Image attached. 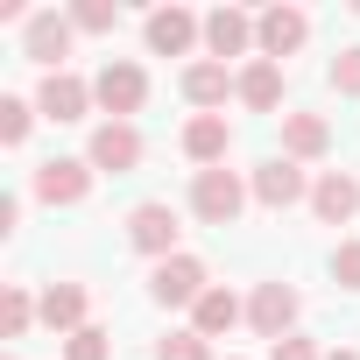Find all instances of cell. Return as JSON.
<instances>
[{"label": "cell", "mask_w": 360, "mask_h": 360, "mask_svg": "<svg viewBox=\"0 0 360 360\" xmlns=\"http://www.w3.org/2000/svg\"><path fill=\"white\" fill-rule=\"evenodd\" d=\"M332 92H346V99H360V43L332 57Z\"/></svg>", "instance_id": "cb8c5ba5"}, {"label": "cell", "mask_w": 360, "mask_h": 360, "mask_svg": "<svg viewBox=\"0 0 360 360\" xmlns=\"http://www.w3.org/2000/svg\"><path fill=\"white\" fill-rule=\"evenodd\" d=\"M240 99H248L255 113H276V106H283V64L255 57V64L240 71Z\"/></svg>", "instance_id": "ac0fdd59"}, {"label": "cell", "mask_w": 360, "mask_h": 360, "mask_svg": "<svg viewBox=\"0 0 360 360\" xmlns=\"http://www.w3.org/2000/svg\"><path fill=\"white\" fill-rule=\"evenodd\" d=\"M226 148H233V127H226V113H198V120L184 127V155H191V162H205V169H226Z\"/></svg>", "instance_id": "7c38bea8"}, {"label": "cell", "mask_w": 360, "mask_h": 360, "mask_svg": "<svg viewBox=\"0 0 360 360\" xmlns=\"http://www.w3.org/2000/svg\"><path fill=\"white\" fill-rule=\"evenodd\" d=\"M283 148H290V162H311L332 148V127L318 113H283Z\"/></svg>", "instance_id": "9a60e30c"}, {"label": "cell", "mask_w": 360, "mask_h": 360, "mask_svg": "<svg viewBox=\"0 0 360 360\" xmlns=\"http://www.w3.org/2000/svg\"><path fill=\"white\" fill-rule=\"evenodd\" d=\"M22 134H29V99H0V141L15 148Z\"/></svg>", "instance_id": "d4e9b609"}, {"label": "cell", "mask_w": 360, "mask_h": 360, "mask_svg": "<svg viewBox=\"0 0 360 360\" xmlns=\"http://www.w3.org/2000/svg\"><path fill=\"white\" fill-rule=\"evenodd\" d=\"M248 43H255V15H240V8H212L205 15V50L212 57H248Z\"/></svg>", "instance_id": "4fadbf2b"}, {"label": "cell", "mask_w": 360, "mask_h": 360, "mask_svg": "<svg viewBox=\"0 0 360 360\" xmlns=\"http://www.w3.org/2000/svg\"><path fill=\"white\" fill-rule=\"evenodd\" d=\"M304 36H311V15H304V8H269V15H255V43H262L269 64H283Z\"/></svg>", "instance_id": "277c9868"}, {"label": "cell", "mask_w": 360, "mask_h": 360, "mask_svg": "<svg viewBox=\"0 0 360 360\" xmlns=\"http://www.w3.org/2000/svg\"><path fill=\"white\" fill-rule=\"evenodd\" d=\"M226 92H240V78H226V64H191L184 71V99L191 106H226Z\"/></svg>", "instance_id": "ffe728a7"}, {"label": "cell", "mask_w": 360, "mask_h": 360, "mask_svg": "<svg viewBox=\"0 0 360 360\" xmlns=\"http://www.w3.org/2000/svg\"><path fill=\"white\" fill-rule=\"evenodd\" d=\"M127 240H134L141 255L169 262V255H176V212H169V205H155V198H148V205H134V212H127Z\"/></svg>", "instance_id": "5b68a950"}, {"label": "cell", "mask_w": 360, "mask_h": 360, "mask_svg": "<svg viewBox=\"0 0 360 360\" xmlns=\"http://www.w3.org/2000/svg\"><path fill=\"white\" fill-rule=\"evenodd\" d=\"M240 205H248V191H240V176H233V169H198V184H191V212H198L205 226H233Z\"/></svg>", "instance_id": "6da1fadb"}, {"label": "cell", "mask_w": 360, "mask_h": 360, "mask_svg": "<svg viewBox=\"0 0 360 360\" xmlns=\"http://www.w3.org/2000/svg\"><path fill=\"white\" fill-rule=\"evenodd\" d=\"M92 99L113 113V120H127L141 99H148V78H141V64H127V57H113V64H99V78H92Z\"/></svg>", "instance_id": "7a4b0ae2"}, {"label": "cell", "mask_w": 360, "mask_h": 360, "mask_svg": "<svg viewBox=\"0 0 360 360\" xmlns=\"http://www.w3.org/2000/svg\"><path fill=\"white\" fill-rule=\"evenodd\" d=\"M248 318H255L262 339H290V325H297V290H290V283H262L255 304H248Z\"/></svg>", "instance_id": "30bf717a"}, {"label": "cell", "mask_w": 360, "mask_h": 360, "mask_svg": "<svg viewBox=\"0 0 360 360\" xmlns=\"http://www.w3.org/2000/svg\"><path fill=\"white\" fill-rule=\"evenodd\" d=\"M92 169H113V176H127L134 162H141V134L127 127V120H106L99 134H92V155H85Z\"/></svg>", "instance_id": "9c48e42d"}, {"label": "cell", "mask_w": 360, "mask_h": 360, "mask_svg": "<svg viewBox=\"0 0 360 360\" xmlns=\"http://www.w3.org/2000/svg\"><path fill=\"white\" fill-rule=\"evenodd\" d=\"M85 191H92V162L57 155V162H43V169H36V198H43V205H78Z\"/></svg>", "instance_id": "8992f818"}, {"label": "cell", "mask_w": 360, "mask_h": 360, "mask_svg": "<svg viewBox=\"0 0 360 360\" xmlns=\"http://www.w3.org/2000/svg\"><path fill=\"white\" fill-rule=\"evenodd\" d=\"M212 283H205V262H191V255H169V262H155V276H148V297L155 304H198Z\"/></svg>", "instance_id": "3957f363"}, {"label": "cell", "mask_w": 360, "mask_h": 360, "mask_svg": "<svg viewBox=\"0 0 360 360\" xmlns=\"http://www.w3.org/2000/svg\"><path fill=\"white\" fill-rule=\"evenodd\" d=\"M311 212H318L325 226H346V219L360 212V184H353L346 169H325L318 184H311Z\"/></svg>", "instance_id": "8fae6325"}, {"label": "cell", "mask_w": 360, "mask_h": 360, "mask_svg": "<svg viewBox=\"0 0 360 360\" xmlns=\"http://www.w3.org/2000/svg\"><path fill=\"white\" fill-rule=\"evenodd\" d=\"M155 360H212V346H205L198 332H169V339L155 346Z\"/></svg>", "instance_id": "603a6c76"}, {"label": "cell", "mask_w": 360, "mask_h": 360, "mask_svg": "<svg viewBox=\"0 0 360 360\" xmlns=\"http://www.w3.org/2000/svg\"><path fill=\"white\" fill-rule=\"evenodd\" d=\"M64 50H71V22L64 15H29V57L36 64H64Z\"/></svg>", "instance_id": "e0dca14e"}, {"label": "cell", "mask_w": 360, "mask_h": 360, "mask_svg": "<svg viewBox=\"0 0 360 360\" xmlns=\"http://www.w3.org/2000/svg\"><path fill=\"white\" fill-rule=\"evenodd\" d=\"M36 106H43L50 120H85L92 85H85V78H71V71H50V78H43V92H36Z\"/></svg>", "instance_id": "5bb4252c"}, {"label": "cell", "mask_w": 360, "mask_h": 360, "mask_svg": "<svg viewBox=\"0 0 360 360\" xmlns=\"http://www.w3.org/2000/svg\"><path fill=\"white\" fill-rule=\"evenodd\" d=\"M325 360H360V353H346V346H339V353H325Z\"/></svg>", "instance_id": "f1b7e54d"}, {"label": "cell", "mask_w": 360, "mask_h": 360, "mask_svg": "<svg viewBox=\"0 0 360 360\" xmlns=\"http://www.w3.org/2000/svg\"><path fill=\"white\" fill-rule=\"evenodd\" d=\"M64 360H106V332H99V325H85V332H71V346H64Z\"/></svg>", "instance_id": "484cf974"}, {"label": "cell", "mask_w": 360, "mask_h": 360, "mask_svg": "<svg viewBox=\"0 0 360 360\" xmlns=\"http://www.w3.org/2000/svg\"><path fill=\"white\" fill-rule=\"evenodd\" d=\"M311 184H304V162H290V155H269L262 169H255V198L269 205V212H283V205H297Z\"/></svg>", "instance_id": "ba28073f"}, {"label": "cell", "mask_w": 360, "mask_h": 360, "mask_svg": "<svg viewBox=\"0 0 360 360\" xmlns=\"http://www.w3.org/2000/svg\"><path fill=\"white\" fill-rule=\"evenodd\" d=\"M120 22V8H113V0H85V8H71V29H92V36H106Z\"/></svg>", "instance_id": "7402d4cb"}, {"label": "cell", "mask_w": 360, "mask_h": 360, "mask_svg": "<svg viewBox=\"0 0 360 360\" xmlns=\"http://www.w3.org/2000/svg\"><path fill=\"white\" fill-rule=\"evenodd\" d=\"M29 318H36L29 290H8V297H0V332H8V339H22V332H29Z\"/></svg>", "instance_id": "44dd1931"}, {"label": "cell", "mask_w": 360, "mask_h": 360, "mask_svg": "<svg viewBox=\"0 0 360 360\" xmlns=\"http://www.w3.org/2000/svg\"><path fill=\"white\" fill-rule=\"evenodd\" d=\"M191 318H198V325H191L198 339H219V332L240 325V297H233V290H205V297L191 304Z\"/></svg>", "instance_id": "d6986e66"}, {"label": "cell", "mask_w": 360, "mask_h": 360, "mask_svg": "<svg viewBox=\"0 0 360 360\" xmlns=\"http://www.w3.org/2000/svg\"><path fill=\"white\" fill-rule=\"evenodd\" d=\"M198 36H205V22H198L191 8H155V15H148V50H155V57H184Z\"/></svg>", "instance_id": "52a82bcc"}, {"label": "cell", "mask_w": 360, "mask_h": 360, "mask_svg": "<svg viewBox=\"0 0 360 360\" xmlns=\"http://www.w3.org/2000/svg\"><path fill=\"white\" fill-rule=\"evenodd\" d=\"M269 360H325V353H318L304 332H290V339H276V346H269Z\"/></svg>", "instance_id": "83f0119b"}, {"label": "cell", "mask_w": 360, "mask_h": 360, "mask_svg": "<svg viewBox=\"0 0 360 360\" xmlns=\"http://www.w3.org/2000/svg\"><path fill=\"white\" fill-rule=\"evenodd\" d=\"M332 276H339L346 290H360V240H339V248H332Z\"/></svg>", "instance_id": "4316f807"}, {"label": "cell", "mask_w": 360, "mask_h": 360, "mask_svg": "<svg viewBox=\"0 0 360 360\" xmlns=\"http://www.w3.org/2000/svg\"><path fill=\"white\" fill-rule=\"evenodd\" d=\"M36 311H43L50 332H85V290H78V283H50Z\"/></svg>", "instance_id": "2e32d148"}]
</instances>
